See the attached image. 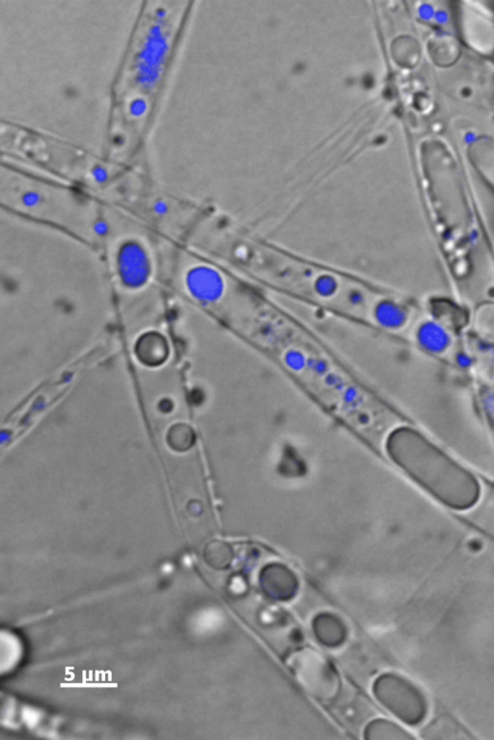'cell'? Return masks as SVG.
Wrapping results in <instances>:
<instances>
[{
  "label": "cell",
  "mask_w": 494,
  "mask_h": 740,
  "mask_svg": "<svg viewBox=\"0 0 494 740\" xmlns=\"http://www.w3.org/2000/svg\"><path fill=\"white\" fill-rule=\"evenodd\" d=\"M365 739L369 740H404L414 739L409 732L385 719H377L368 724L364 731Z\"/></svg>",
  "instance_id": "obj_7"
},
{
  "label": "cell",
  "mask_w": 494,
  "mask_h": 740,
  "mask_svg": "<svg viewBox=\"0 0 494 740\" xmlns=\"http://www.w3.org/2000/svg\"><path fill=\"white\" fill-rule=\"evenodd\" d=\"M260 590L265 597L275 602H286L298 594V576L282 563H267L260 571L258 576Z\"/></svg>",
  "instance_id": "obj_4"
},
{
  "label": "cell",
  "mask_w": 494,
  "mask_h": 740,
  "mask_svg": "<svg viewBox=\"0 0 494 740\" xmlns=\"http://www.w3.org/2000/svg\"><path fill=\"white\" fill-rule=\"evenodd\" d=\"M135 354L142 364L155 367L167 359L168 347L160 339H145L138 343Z\"/></svg>",
  "instance_id": "obj_8"
},
{
  "label": "cell",
  "mask_w": 494,
  "mask_h": 740,
  "mask_svg": "<svg viewBox=\"0 0 494 740\" xmlns=\"http://www.w3.org/2000/svg\"><path fill=\"white\" fill-rule=\"evenodd\" d=\"M147 109H148V105H147L146 100L143 98L133 100L130 104V107H128L131 115L135 118L141 117V116L145 114Z\"/></svg>",
  "instance_id": "obj_10"
},
{
  "label": "cell",
  "mask_w": 494,
  "mask_h": 740,
  "mask_svg": "<svg viewBox=\"0 0 494 740\" xmlns=\"http://www.w3.org/2000/svg\"><path fill=\"white\" fill-rule=\"evenodd\" d=\"M203 559L212 570L226 571L235 560V550L229 542L212 539L205 547Z\"/></svg>",
  "instance_id": "obj_6"
},
{
  "label": "cell",
  "mask_w": 494,
  "mask_h": 740,
  "mask_svg": "<svg viewBox=\"0 0 494 740\" xmlns=\"http://www.w3.org/2000/svg\"><path fill=\"white\" fill-rule=\"evenodd\" d=\"M312 631L323 646L335 649L346 641L348 628L345 621L332 613H320L312 621Z\"/></svg>",
  "instance_id": "obj_5"
},
{
  "label": "cell",
  "mask_w": 494,
  "mask_h": 740,
  "mask_svg": "<svg viewBox=\"0 0 494 740\" xmlns=\"http://www.w3.org/2000/svg\"><path fill=\"white\" fill-rule=\"evenodd\" d=\"M22 200L26 207H35L37 205L40 204L42 196L41 194L37 193V192L30 191L26 192Z\"/></svg>",
  "instance_id": "obj_11"
},
{
  "label": "cell",
  "mask_w": 494,
  "mask_h": 740,
  "mask_svg": "<svg viewBox=\"0 0 494 740\" xmlns=\"http://www.w3.org/2000/svg\"><path fill=\"white\" fill-rule=\"evenodd\" d=\"M186 509H188V512L191 513V515L196 517V515H200L202 510H203V507H202L201 503L197 501V500H191V501H189L188 506H186Z\"/></svg>",
  "instance_id": "obj_13"
},
{
  "label": "cell",
  "mask_w": 494,
  "mask_h": 740,
  "mask_svg": "<svg viewBox=\"0 0 494 740\" xmlns=\"http://www.w3.org/2000/svg\"><path fill=\"white\" fill-rule=\"evenodd\" d=\"M159 410H160V412L164 413L172 412V402L169 401V400H164V401H160L159 405Z\"/></svg>",
  "instance_id": "obj_14"
},
{
  "label": "cell",
  "mask_w": 494,
  "mask_h": 740,
  "mask_svg": "<svg viewBox=\"0 0 494 740\" xmlns=\"http://www.w3.org/2000/svg\"><path fill=\"white\" fill-rule=\"evenodd\" d=\"M373 693L386 710L407 725L416 726L427 715L425 695L404 676L396 674L378 676L373 686Z\"/></svg>",
  "instance_id": "obj_1"
},
{
  "label": "cell",
  "mask_w": 494,
  "mask_h": 740,
  "mask_svg": "<svg viewBox=\"0 0 494 740\" xmlns=\"http://www.w3.org/2000/svg\"><path fill=\"white\" fill-rule=\"evenodd\" d=\"M92 175L95 179V181H98L100 184L106 183L107 179H109V174L106 168L102 167V165H95L92 168Z\"/></svg>",
  "instance_id": "obj_12"
},
{
  "label": "cell",
  "mask_w": 494,
  "mask_h": 740,
  "mask_svg": "<svg viewBox=\"0 0 494 740\" xmlns=\"http://www.w3.org/2000/svg\"><path fill=\"white\" fill-rule=\"evenodd\" d=\"M167 51V38L164 28L157 23L150 29L145 44L138 54L136 80L141 86L152 88L157 83Z\"/></svg>",
  "instance_id": "obj_3"
},
{
  "label": "cell",
  "mask_w": 494,
  "mask_h": 740,
  "mask_svg": "<svg viewBox=\"0 0 494 740\" xmlns=\"http://www.w3.org/2000/svg\"><path fill=\"white\" fill-rule=\"evenodd\" d=\"M294 678L307 694L320 703L335 700L341 689V679L332 663L312 649H302L289 661Z\"/></svg>",
  "instance_id": "obj_2"
},
{
  "label": "cell",
  "mask_w": 494,
  "mask_h": 740,
  "mask_svg": "<svg viewBox=\"0 0 494 740\" xmlns=\"http://www.w3.org/2000/svg\"><path fill=\"white\" fill-rule=\"evenodd\" d=\"M168 447L172 451L185 453L189 451L196 443V434L193 426L186 423H176L168 429L167 437Z\"/></svg>",
  "instance_id": "obj_9"
}]
</instances>
